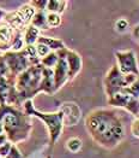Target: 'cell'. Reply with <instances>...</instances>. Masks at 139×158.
Masks as SVG:
<instances>
[{
  "label": "cell",
  "mask_w": 139,
  "mask_h": 158,
  "mask_svg": "<svg viewBox=\"0 0 139 158\" xmlns=\"http://www.w3.org/2000/svg\"><path fill=\"white\" fill-rule=\"evenodd\" d=\"M131 134L134 138H138L139 139V117H137L131 123Z\"/></svg>",
  "instance_id": "obj_31"
},
{
  "label": "cell",
  "mask_w": 139,
  "mask_h": 158,
  "mask_svg": "<svg viewBox=\"0 0 139 158\" xmlns=\"http://www.w3.org/2000/svg\"><path fill=\"white\" fill-rule=\"evenodd\" d=\"M35 48H36V53H37V56H38V58H40V59L44 58L46 56H48V54L52 52L47 46H44L43 44H38V42H36Z\"/></svg>",
  "instance_id": "obj_26"
},
{
  "label": "cell",
  "mask_w": 139,
  "mask_h": 158,
  "mask_svg": "<svg viewBox=\"0 0 139 158\" xmlns=\"http://www.w3.org/2000/svg\"><path fill=\"white\" fill-rule=\"evenodd\" d=\"M133 36L137 40H139V24L133 28Z\"/></svg>",
  "instance_id": "obj_33"
},
{
  "label": "cell",
  "mask_w": 139,
  "mask_h": 158,
  "mask_svg": "<svg viewBox=\"0 0 139 158\" xmlns=\"http://www.w3.org/2000/svg\"><path fill=\"white\" fill-rule=\"evenodd\" d=\"M137 79H138V76L134 75V74H127V75H124V85H125V88L128 87V86H131Z\"/></svg>",
  "instance_id": "obj_32"
},
{
  "label": "cell",
  "mask_w": 139,
  "mask_h": 158,
  "mask_svg": "<svg viewBox=\"0 0 139 158\" xmlns=\"http://www.w3.org/2000/svg\"><path fill=\"white\" fill-rule=\"evenodd\" d=\"M128 28H129V23L127 22V19H125V18H120L115 23V29L119 33H126L127 30H128Z\"/></svg>",
  "instance_id": "obj_27"
},
{
  "label": "cell",
  "mask_w": 139,
  "mask_h": 158,
  "mask_svg": "<svg viewBox=\"0 0 139 158\" xmlns=\"http://www.w3.org/2000/svg\"><path fill=\"white\" fill-rule=\"evenodd\" d=\"M33 27H35L38 30H46L49 29L48 24H47V12L46 11H36V13L34 15L31 23Z\"/></svg>",
  "instance_id": "obj_19"
},
{
  "label": "cell",
  "mask_w": 139,
  "mask_h": 158,
  "mask_svg": "<svg viewBox=\"0 0 139 158\" xmlns=\"http://www.w3.org/2000/svg\"><path fill=\"white\" fill-rule=\"evenodd\" d=\"M103 86H104V92L107 94L108 99L112 98L114 94L121 92L125 88L124 85V75L120 73L118 65L112 66V69L107 73V75L103 79Z\"/></svg>",
  "instance_id": "obj_6"
},
{
  "label": "cell",
  "mask_w": 139,
  "mask_h": 158,
  "mask_svg": "<svg viewBox=\"0 0 139 158\" xmlns=\"http://www.w3.org/2000/svg\"><path fill=\"white\" fill-rule=\"evenodd\" d=\"M64 115V126H75L80 117V109L75 103H64L60 107Z\"/></svg>",
  "instance_id": "obj_12"
},
{
  "label": "cell",
  "mask_w": 139,
  "mask_h": 158,
  "mask_svg": "<svg viewBox=\"0 0 139 158\" xmlns=\"http://www.w3.org/2000/svg\"><path fill=\"white\" fill-rule=\"evenodd\" d=\"M48 158H51V157H48Z\"/></svg>",
  "instance_id": "obj_37"
},
{
  "label": "cell",
  "mask_w": 139,
  "mask_h": 158,
  "mask_svg": "<svg viewBox=\"0 0 139 158\" xmlns=\"http://www.w3.org/2000/svg\"><path fill=\"white\" fill-rule=\"evenodd\" d=\"M22 107H23L22 110H23V112L25 115L30 116V117H37L44 123V126L47 127L48 133H49L51 144L54 145L59 140V138H60L64 129L63 112L60 110L56 111V112H42V111H38V110L35 109V106L33 104V100L24 102Z\"/></svg>",
  "instance_id": "obj_4"
},
{
  "label": "cell",
  "mask_w": 139,
  "mask_h": 158,
  "mask_svg": "<svg viewBox=\"0 0 139 158\" xmlns=\"http://www.w3.org/2000/svg\"><path fill=\"white\" fill-rule=\"evenodd\" d=\"M36 11H46V6H47V0H34L29 2Z\"/></svg>",
  "instance_id": "obj_28"
},
{
  "label": "cell",
  "mask_w": 139,
  "mask_h": 158,
  "mask_svg": "<svg viewBox=\"0 0 139 158\" xmlns=\"http://www.w3.org/2000/svg\"><path fill=\"white\" fill-rule=\"evenodd\" d=\"M2 57H4V60L9 68L11 75H13L14 77H17L19 74L25 71L29 66H31L30 63L28 62L26 57L24 56L23 51H19V52L7 51L2 54Z\"/></svg>",
  "instance_id": "obj_9"
},
{
  "label": "cell",
  "mask_w": 139,
  "mask_h": 158,
  "mask_svg": "<svg viewBox=\"0 0 139 158\" xmlns=\"http://www.w3.org/2000/svg\"><path fill=\"white\" fill-rule=\"evenodd\" d=\"M22 51H23L24 56L26 57L28 62L30 63V65H38V64H41V59L38 58L37 53H36L35 45H33V46H24V48Z\"/></svg>",
  "instance_id": "obj_20"
},
{
  "label": "cell",
  "mask_w": 139,
  "mask_h": 158,
  "mask_svg": "<svg viewBox=\"0 0 139 158\" xmlns=\"http://www.w3.org/2000/svg\"><path fill=\"white\" fill-rule=\"evenodd\" d=\"M5 158H23V155L21 153L19 148H18L16 145H13L12 144L11 150H10V152H9V155H7Z\"/></svg>",
  "instance_id": "obj_29"
},
{
  "label": "cell",
  "mask_w": 139,
  "mask_h": 158,
  "mask_svg": "<svg viewBox=\"0 0 139 158\" xmlns=\"http://www.w3.org/2000/svg\"><path fill=\"white\" fill-rule=\"evenodd\" d=\"M115 57L118 60L116 65L122 75L134 74V75L139 76V66L138 62H137V57H136V53L132 50L115 52Z\"/></svg>",
  "instance_id": "obj_7"
},
{
  "label": "cell",
  "mask_w": 139,
  "mask_h": 158,
  "mask_svg": "<svg viewBox=\"0 0 139 158\" xmlns=\"http://www.w3.org/2000/svg\"><path fill=\"white\" fill-rule=\"evenodd\" d=\"M125 93H127L128 95H131L132 98H136V99H139V76L138 79L136 80L131 86H128L126 88L122 89Z\"/></svg>",
  "instance_id": "obj_25"
},
{
  "label": "cell",
  "mask_w": 139,
  "mask_h": 158,
  "mask_svg": "<svg viewBox=\"0 0 139 158\" xmlns=\"http://www.w3.org/2000/svg\"><path fill=\"white\" fill-rule=\"evenodd\" d=\"M6 141H9L7 140V136L5 134H0V146L2 145V144H5Z\"/></svg>",
  "instance_id": "obj_34"
},
{
  "label": "cell",
  "mask_w": 139,
  "mask_h": 158,
  "mask_svg": "<svg viewBox=\"0 0 139 158\" xmlns=\"http://www.w3.org/2000/svg\"><path fill=\"white\" fill-rule=\"evenodd\" d=\"M67 1L66 0H47V6H46V12L49 13H58V15H63L66 10L67 6Z\"/></svg>",
  "instance_id": "obj_17"
},
{
  "label": "cell",
  "mask_w": 139,
  "mask_h": 158,
  "mask_svg": "<svg viewBox=\"0 0 139 158\" xmlns=\"http://www.w3.org/2000/svg\"><path fill=\"white\" fill-rule=\"evenodd\" d=\"M63 22V18L58 13H49L47 12V24H48V28H58V27Z\"/></svg>",
  "instance_id": "obj_24"
},
{
  "label": "cell",
  "mask_w": 139,
  "mask_h": 158,
  "mask_svg": "<svg viewBox=\"0 0 139 158\" xmlns=\"http://www.w3.org/2000/svg\"><path fill=\"white\" fill-rule=\"evenodd\" d=\"M11 146H12V144L10 141H6L5 144L0 146V158H5L9 155L10 150H11Z\"/></svg>",
  "instance_id": "obj_30"
},
{
  "label": "cell",
  "mask_w": 139,
  "mask_h": 158,
  "mask_svg": "<svg viewBox=\"0 0 139 158\" xmlns=\"http://www.w3.org/2000/svg\"><path fill=\"white\" fill-rule=\"evenodd\" d=\"M58 60H59V57H58L56 52H51L48 56H46L44 58L41 59V65L43 66V68L53 69L54 66L56 65Z\"/></svg>",
  "instance_id": "obj_22"
},
{
  "label": "cell",
  "mask_w": 139,
  "mask_h": 158,
  "mask_svg": "<svg viewBox=\"0 0 139 158\" xmlns=\"http://www.w3.org/2000/svg\"><path fill=\"white\" fill-rule=\"evenodd\" d=\"M14 30L9 26L6 22H0V51L4 53L11 50V42H12Z\"/></svg>",
  "instance_id": "obj_13"
},
{
  "label": "cell",
  "mask_w": 139,
  "mask_h": 158,
  "mask_svg": "<svg viewBox=\"0 0 139 158\" xmlns=\"http://www.w3.org/2000/svg\"><path fill=\"white\" fill-rule=\"evenodd\" d=\"M38 44H43L44 46H47L52 52H56V51H60L66 47L65 42L61 39H56V38H52V36H43V35H40L37 39Z\"/></svg>",
  "instance_id": "obj_15"
},
{
  "label": "cell",
  "mask_w": 139,
  "mask_h": 158,
  "mask_svg": "<svg viewBox=\"0 0 139 158\" xmlns=\"http://www.w3.org/2000/svg\"><path fill=\"white\" fill-rule=\"evenodd\" d=\"M6 11H4V10H2V9H0V22H1V21H4V17H5V16H6Z\"/></svg>",
  "instance_id": "obj_35"
},
{
  "label": "cell",
  "mask_w": 139,
  "mask_h": 158,
  "mask_svg": "<svg viewBox=\"0 0 139 158\" xmlns=\"http://www.w3.org/2000/svg\"><path fill=\"white\" fill-rule=\"evenodd\" d=\"M0 122L7 140L13 145L26 140L33 131L31 117L25 115L21 107L0 104Z\"/></svg>",
  "instance_id": "obj_2"
},
{
  "label": "cell",
  "mask_w": 139,
  "mask_h": 158,
  "mask_svg": "<svg viewBox=\"0 0 139 158\" xmlns=\"http://www.w3.org/2000/svg\"><path fill=\"white\" fill-rule=\"evenodd\" d=\"M16 77L11 75L4 57L0 56V104H6L10 93L14 89Z\"/></svg>",
  "instance_id": "obj_8"
},
{
  "label": "cell",
  "mask_w": 139,
  "mask_h": 158,
  "mask_svg": "<svg viewBox=\"0 0 139 158\" xmlns=\"http://www.w3.org/2000/svg\"><path fill=\"white\" fill-rule=\"evenodd\" d=\"M25 44H24V39H23V31H16L14 30V35H13L12 42H11V50L13 52H19L24 48Z\"/></svg>",
  "instance_id": "obj_21"
},
{
  "label": "cell",
  "mask_w": 139,
  "mask_h": 158,
  "mask_svg": "<svg viewBox=\"0 0 139 158\" xmlns=\"http://www.w3.org/2000/svg\"><path fill=\"white\" fill-rule=\"evenodd\" d=\"M82 146L83 143L79 138H70L67 141H66V148L67 151H70L71 153H77L82 150Z\"/></svg>",
  "instance_id": "obj_23"
},
{
  "label": "cell",
  "mask_w": 139,
  "mask_h": 158,
  "mask_svg": "<svg viewBox=\"0 0 139 158\" xmlns=\"http://www.w3.org/2000/svg\"><path fill=\"white\" fill-rule=\"evenodd\" d=\"M65 60H66L67 68H68V80H73L82 70V66H83L82 57L76 51L67 48V52H66V56H65Z\"/></svg>",
  "instance_id": "obj_11"
},
{
  "label": "cell",
  "mask_w": 139,
  "mask_h": 158,
  "mask_svg": "<svg viewBox=\"0 0 139 158\" xmlns=\"http://www.w3.org/2000/svg\"><path fill=\"white\" fill-rule=\"evenodd\" d=\"M42 71H43V66L41 64L31 65L16 77L14 89L22 105L26 100H33V98L40 93Z\"/></svg>",
  "instance_id": "obj_3"
},
{
  "label": "cell",
  "mask_w": 139,
  "mask_h": 158,
  "mask_svg": "<svg viewBox=\"0 0 139 158\" xmlns=\"http://www.w3.org/2000/svg\"><path fill=\"white\" fill-rule=\"evenodd\" d=\"M38 36H40V30L36 29L35 27H33L31 24L26 27L25 30L23 31V39H24V44H25V46H33V45H36Z\"/></svg>",
  "instance_id": "obj_18"
},
{
  "label": "cell",
  "mask_w": 139,
  "mask_h": 158,
  "mask_svg": "<svg viewBox=\"0 0 139 158\" xmlns=\"http://www.w3.org/2000/svg\"><path fill=\"white\" fill-rule=\"evenodd\" d=\"M35 13L36 10L28 2L21 6L18 10L6 13V16L4 17V22H6L16 31H24L26 27L30 26Z\"/></svg>",
  "instance_id": "obj_5"
},
{
  "label": "cell",
  "mask_w": 139,
  "mask_h": 158,
  "mask_svg": "<svg viewBox=\"0 0 139 158\" xmlns=\"http://www.w3.org/2000/svg\"><path fill=\"white\" fill-rule=\"evenodd\" d=\"M85 128L90 138L104 148H114L126 138V127L120 115L112 109H96L89 112Z\"/></svg>",
  "instance_id": "obj_1"
},
{
  "label": "cell",
  "mask_w": 139,
  "mask_h": 158,
  "mask_svg": "<svg viewBox=\"0 0 139 158\" xmlns=\"http://www.w3.org/2000/svg\"><path fill=\"white\" fill-rule=\"evenodd\" d=\"M53 79H54L55 93L61 87H64L65 83L68 81V68L65 58H59L56 65L53 68Z\"/></svg>",
  "instance_id": "obj_10"
},
{
  "label": "cell",
  "mask_w": 139,
  "mask_h": 158,
  "mask_svg": "<svg viewBox=\"0 0 139 158\" xmlns=\"http://www.w3.org/2000/svg\"><path fill=\"white\" fill-rule=\"evenodd\" d=\"M0 134H5L4 133V127H2V123L0 122Z\"/></svg>",
  "instance_id": "obj_36"
},
{
  "label": "cell",
  "mask_w": 139,
  "mask_h": 158,
  "mask_svg": "<svg viewBox=\"0 0 139 158\" xmlns=\"http://www.w3.org/2000/svg\"><path fill=\"white\" fill-rule=\"evenodd\" d=\"M41 92L49 94V95H53L55 93L54 79H53V69L43 68L42 80H41V83H40V93Z\"/></svg>",
  "instance_id": "obj_14"
},
{
  "label": "cell",
  "mask_w": 139,
  "mask_h": 158,
  "mask_svg": "<svg viewBox=\"0 0 139 158\" xmlns=\"http://www.w3.org/2000/svg\"><path fill=\"white\" fill-rule=\"evenodd\" d=\"M131 100H132V97L128 95L124 91H121V92L114 94L112 98H109L108 99V104L112 106H115V107H124V109H126Z\"/></svg>",
  "instance_id": "obj_16"
}]
</instances>
